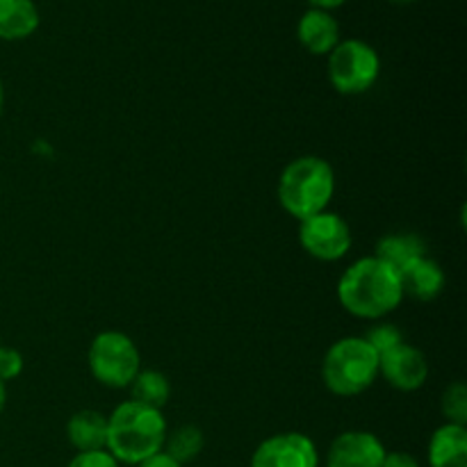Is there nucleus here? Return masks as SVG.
Here are the masks:
<instances>
[{
	"label": "nucleus",
	"mask_w": 467,
	"mask_h": 467,
	"mask_svg": "<svg viewBox=\"0 0 467 467\" xmlns=\"http://www.w3.org/2000/svg\"><path fill=\"white\" fill-rule=\"evenodd\" d=\"M68 467H119V461L108 450L78 451Z\"/></svg>",
	"instance_id": "nucleus-22"
},
{
	"label": "nucleus",
	"mask_w": 467,
	"mask_h": 467,
	"mask_svg": "<svg viewBox=\"0 0 467 467\" xmlns=\"http://www.w3.org/2000/svg\"><path fill=\"white\" fill-rule=\"evenodd\" d=\"M167 420L162 410L128 400L108 415L105 450L126 465H140L162 451L167 438Z\"/></svg>",
	"instance_id": "nucleus-2"
},
{
	"label": "nucleus",
	"mask_w": 467,
	"mask_h": 467,
	"mask_svg": "<svg viewBox=\"0 0 467 467\" xmlns=\"http://www.w3.org/2000/svg\"><path fill=\"white\" fill-rule=\"evenodd\" d=\"M89 372L100 386L121 390L141 369V354L132 337L121 331H103L91 340L87 351Z\"/></svg>",
	"instance_id": "nucleus-5"
},
{
	"label": "nucleus",
	"mask_w": 467,
	"mask_h": 467,
	"mask_svg": "<svg viewBox=\"0 0 467 467\" xmlns=\"http://www.w3.org/2000/svg\"><path fill=\"white\" fill-rule=\"evenodd\" d=\"M276 194L281 208L304 222L328 210L336 194V171L319 155H301L283 169Z\"/></svg>",
	"instance_id": "nucleus-3"
},
{
	"label": "nucleus",
	"mask_w": 467,
	"mask_h": 467,
	"mask_svg": "<svg viewBox=\"0 0 467 467\" xmlns=\"http://www.w3.org/2000/svg\"><path fill=\"white\" fill-rule=\"evenodd\" d=\"M381 467H420V463L415 456L406 454V451H386Z\"/></svg>",
	"instance_id": "nucleus-23"
},
{
	"label": "nucleus",
	"mask_w": 467,
	"mask_h": 467,
	"mask_svg": "<svg viewBox=\"0 0 467 467\" xmlns=\"http://www.w3.org/2000/svg\"><path fill=\"white\" fill-rule=\"evenodd\" d=\"M310 5H313L315 9H324V12H328V9H336L340 7V5H345L347 0H308Z\"/></svg>",
	"instance_id": "nucleus-25"
},
{
	"label": "nucleus",
	"mask_w": 467,
	"mask_h": 467,
	"mask_svg": "<svg viewBox=\"0 0 467 467\" xmlns=\"http://www.w3.org/2000/svg\"><path fill=\"white\" fill-rule=\"evenodd\" d=\"M128 388H130L132 401L158 410H162L171 397V383L158 369H140V374L132 379Z\"/></svg>",
	"instance_id": "nucleus-17"
},
{
	"label": "nucleus",
	"mask_w": 467,
	"mask_h": 467,
	"mask_svg": "<svg viewBox=\"0 0 467 467\" xmlns=\"http://www.w3.org/2000/svg\"><path fill=\"white\" fill-rule=\"evenodd\" d=\"M379 377L386 379L395 390L415 392L427 383L429 360L418 347L401 342L400 347L379 356Z\"/></svg>",
	"instance_id": "nucleus-9"
},
{
	"label": "nucleus",
	"mask_w": 467,
	"mask_h": 467,
	"mask_svg": "<svg viewBox=\"0 0 467 467\" xmlns=\"http://www.w3.org/2000/svg\"><path fill=\"white\" fill-rule=\"evenodd\" d=\"M299 244L306 254L322 263H337L349 254L354 237L351 226L342 214L324 210L299 222Z\"/></svg>",
	"instance_id": "nucleus-7"
},
{
	"label": "nucleus",
	"mask_w": 467,
	"mask_h": 467,
	"mask_svg": "<svg viewBox=\"0 0 467 467\" xmlns=\"http://www.w3.org/2000/svg\"><path fill=\"white\" fill-rule=\"evenodd\" d=\"M39 12L32 0H0V39L18 41L35 35Z\"/></svg>",
	"instance_id": "nucleus-16"
},
{
	"label": "nucleus",
	"mask_w": 467,
	"mask_h": 467,
	"mask_svg": "<svg viewBox=\"0 0 467 467\" xmlns=\"http://www.w3.org/2000/svg\"><path fill=\"white\" fill-rule=\"evenodd\" d=\"M3 105H5V89H3V80H0V114H3Z\"/></svg>",
	"instance_id": "nucleus-27"
},
{
	"label": "nucleus",
	"mask_w": 467,
	"mask_h": 467,
	"mask_svg": "<svg viewBox=\"0 0 467 467\" xmlns=\"http://www.w3.org/2000/svg\"><path fill=\"white\" fill-rule=\"evenodd\" d=\"M5 404H7V383L0 381V413L5 410Z\"/></svg>",
	"instance_id": "nucleus-26"
},
{
	"label": "nucleus",
	"mask_w": 467,
	"mask_h": 467,
	"mask_svg": "<svg viewBox=\"0 0 467 467\" xmlns=\"http://www.w3.org/2000/svg\"><path fill=\"white\" fill-rule=\"evenodd\" d=\"M374 255L383 260L388 267L395 269L397 274H401L404 269H409L410 265L427 255V244L415 233H390V235L379 240L377 254Z\"/></svg>",
	"instance_id": "nucleus-15"
},
{
	"label": "nucleus",
	"mask_w": 467,
	"mask_h": 467,
	"mask_svg": "<svg viewBox=\"0 0 467 467\" xmlns=\"http://www.w3.org/2000/svg\"><path fill=\"white\" fill-rule=\"evenodd\" d=\"M67 438L78 451L105 450V445H108V415L94 409L78 410L67 422Z\"/></svg>",
	"instance_id": "nucleus-14"
},
{
	"label": "nucleus",
	"mask_w": 467,
	"mask_h": 467,
	"mask_svg": "<svg viewBox=\"0 0 467 467\" xmlns=\"http://www.w3.org/2000/svg\"><path fill=\"white\" fill-rule=\"evenodd\" d=\"M386 447L372 431H345L331 442L327 467H381Z\"/></svg>",
	"instance_id": "nucleus-10"
},
{
	"label": "nucleus",
	"mask_w": 467,
	"mask_h": 467,
	"mask_svg": "<svg viewBox=\"0 0 467 467\" xmlns=\"http://www.w3.org/2000/svg\"><path fill=\"white\" fill-rule=\"evenodd\" d=\"M442 415L450 424H467V388L463 381H454L451 386L445 388L441 400Z\"/></svg>",
	"instance_id": "nucleus-19"
},
{
	"label": "nucleus",
	"mask_w": 467,
	"mask_h": 467,
	"mask_svg": "<svg viewBox=\"0 0 467 467\" xmlns=\"http://www.w3.org/2000/svg\"><path fill=\"white\" fill-rule=\"evenodd\" d=\"M337 299L354 317L379 322L400 308L404 290L395 269L377 255H365L342 272L337 281Z\"/></svg>",
	"instance_id": "nucleus-1"
},
{
	"label": "nucleus",
	"mask_w": 467,
	"mask_h": 467,
	"mask_svg": "<svg viewBox=\"0 0 467 467\" xmlns=\"http://www.w3.org/2000/svg\"><path fill=\"white\" fill-rule=\"evenodd\" d=\"M363 337L379 356H383L386 351L395 349V347H400L401 342H406L404 333H401L400 327L392 322H377Z\"/></svg>",
	"instance_id": "nucleus-20"
},
{
	"label": "nucleus",
	"mask_w": 467,
	"mask_h": 467,
	"mask_svg": "<svg viewBox=\"0 0 467 467\" xmlns=\"http://www.w3.org/2000/svg\"><path fill=\"white\" fill-rule=\"evenodd\" d=\"M23 372V356L12 347L0 345V381L7 383L21 377Z\"/></svg>",
	"instance_id": "nucleus-21"
},
{
	"label": "nucleus",
	"mask_w": 467,
	"mask_h": 467,
	"mask_svg": "<svg viewBox=\"0 0 467 467\" xmlns=\"http://www.w3.org/2000/svg\"><path fill=\"white\" fill-rule=\"evenodd\" d=\"M379 76H381V57L365 41H340L328 53V80L337 94H365L377 85Z\"/></svg>",
	"instance_id": "nucleus-6"
},
{
	"label": "nucleus",
	"mask_w": 467,
	"mask_h": 467,
	"mask_svg": "<svg viewBox=\"0 0 467 467\" xmlns=\"http://www.w3.org/2000/svg\"><path fill=\"white\" fill-rule=\"evenodd\" d=\"M140 467H182L178 461H173L171 456L164 454V451H158V454H153L150 459H146L144 463H140Z\"/></svg>",
	"instance_id": "nucleus-24"
},
{
	"label": "nucleus",
	"mask_w": 467,
	"mask_h": 467,
	"mask_svg": "<svg viewBox=\"0 0 467 467\" xmlns=\"http://www.w3.org/2000/svg\"><path fill=\"white\" fill-rule=\"evenodd\" d=\"M390 3H395V5H409V3H413V0H390Z\"/></svg>",
	"instance_id": "nucleus-28"
},
{
	"label": "nucleus",
	"mask_w": 467,
	"mask_h": 467,
	"mask_svg": "<svg viewBox=\"0 0 467 467\" xmlns=\"http://www.w3.org/2000/svg\"><path fill=\"white\" fill-rule=\"evenodd\" d=\"M203 445H205L203 431H201L199 427H194V424H182V427H178L176 431H167L162 451L182 465L194 461L196 456L203 451Z\"/></svg>",
	"instance_id": "nucleus-18"
},
{
	"label": "nucleus",
	"mask_w": 467,
	"mask_h": 467,
	"mask_svg": "<svg viewBox=\"0 0 467 467\" xmlns=\"http://www.w3.org/2000/svg\"><path fill=\"white\" fill-rule=\"evenodd\" d=\"M251 467H319V451L306 433H276L255 447Z\"/></svg>",
	"instance_id": "nucleus-8"
},
{
	"label": "nucleus",
	"mask_w": 467,
	"mask_h": 467,
	"mask_svg": "<svg viewBox=\"0 0 467 467\" xmlns=\"http://www.w3.org/2000/svg\"><path fill=\"white\" fill-rule=\"evenodd\" d=\"M401 290L404 296H413L418 301H433L445 290L447 276L441 265L431 260L429 255L420 258L418 263L410 265L409 269L400 274Z\"/></svg>",
	"instance_id": "nucleus-12"
},
{
	"label": "nucleus",
	"mask_w": 467,
	"mask_h": 467,
	"mask_svg": "<svg viewBox=\"0 0 467 467\" xmlns=\"http://www.w3.org/2000/svg\"><path fill=\"white\" fill-rule=\"evenodd\" d=\"M296 36L299 44L313 55H328L337 44H340V26L336 16H331L324 9H308L299 18L296 26Z\"/></svg>",
	"instance_id": "nucleus-11"
},
{
	"label": "nucleus",
	"mask_w": 467,
	"mask_h": 467,
	"mask_svg": "<svg viewBox=\"0 0 467 467\" xmlns=\"http://www.w3.org/2000/svg\"><path fill=\"white\" fill-rule=\"evenodd\" d=\"M379 379V354L365 337L349 336L333 342L322 360V381L337 397H358Z\"/></svg>",
	"instance_id": "nucleus-4"
},
{
	"label": "nucleus",
	"mask_w": 467,
	"mask_h": 467,
	"mask_svg": "<svg viewBox=\"0 0 467 467\" xmlns=\"http://www.w3.org/2000/svg\"><path fill=\"white\" fill-rule=\"evenodd\" d=\"M431 467H467V427L445 422L429 441Z\"/></svg>",
	"instance_id": "nucleus-13"
}]
</instances>
